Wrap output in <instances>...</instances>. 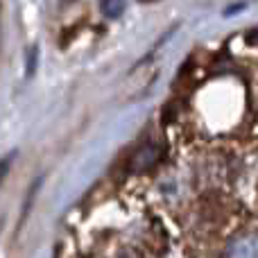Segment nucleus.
Segmentation results:
<instances>
[{
    "label": "nucleus",
    "mask_w": 258,
    "mask_h": 258,
    "mask_svg": "<svg viewBox=\"0 0 258 258\" xmlns=\"http://www.w3.org/2000/svg\"><path fill=\"white\" fill-rule=\"evenodd\" d=\"M127 5L120 3V0H104L102 5H100V9H102V14L107 18H111V21H116V18L122 16V12H125Z\"/></svg>",
    "instance_id": "f257e3e1"
},
{
    "label": "nucleus",
    "mask_w": 258,
    "mask_h": 258,
    "mask_svg": "<svg viewBox=\"0 0 258 258\" xmlns=\"http://www.w3.org/2000/svg\"><path fill=\"white\" fill-rule=\"evenodd\" d=\"M36 63H39V48L32 45V50H27V61H25V75L32 77L36 73Z\"/></svg>",
    "instance_id": "f03ea898"
}]
</instances>
